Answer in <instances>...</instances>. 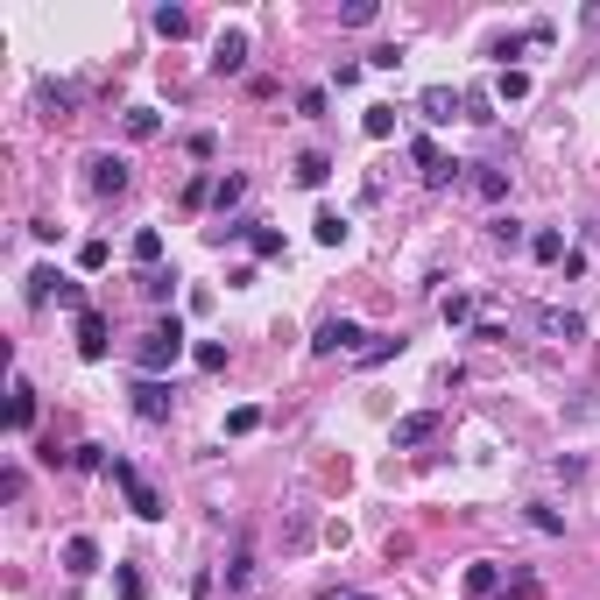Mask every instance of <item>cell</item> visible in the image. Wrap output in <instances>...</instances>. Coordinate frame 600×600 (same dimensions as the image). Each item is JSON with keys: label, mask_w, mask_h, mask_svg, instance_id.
Listing matches in <instances>:
<instances>
[{"label": "cell", "mask_w": 600, "mask_h": 600, "mask_svg": "<svg viewBox=\"0 0 600 600\" xmlns=\"http://www.w3.org/2000/svg\"><path fill=\"white\" fill-rule=\"evenodd\" d=\"M177 360H184V326H177V318L156 326V332H141V347H135V367H141V375H156V382H163Z\"/></svg>", "instance_id": "1"}, {"label": "cell", "mask_w": 600, "mask_h": 600, "mask_svg": "<svg viewBox=\"0 0 600 600\" xmlns=\"http://www.w3.org/2000/svg\"><path fill=\"white\" fill-rule=\"evenodd\" d=\"M113 481H120V494H128V509H135L141 522H156V516H163V494L149 488V481H141V473H135L128 460H113Z\"/></svg>", "instance_id": "2"}, {"label": "cell", "mask_w": 600, "mask_h": 600, "mask_svg": "<svg viewBox=\"0 0 600 600\" xmlns=\"http://www.w3.org/2000/svg\"><path fill=\"white\" fill-rule=\"evenodd\" d=\"M360 339H367V332H360L354 318H326V326L311 332V354H360Z\"/></svg>", "instance_id": "3"}, {"label": "cell", "mask_w": 600, "mask_h": 600, "mask_svg": "<svg viewBox=\"0 0 600 600\" xmlns=\"http://www.w3.org/2000/svg\"><path fill=\"white\" fill-rule=\"evenodd\" d=\"M537 332H544V339H558V347H573V339H586V318H579V311H565V304H544V311H537Z\"/></svg>", "instance_id": "4"}, {"label": "cell", "mask_w": 600, "mask_h": 600, "mask_svg": "<svg viewBox=\"0 0 600 600\" xmlns=\"http://www.w3.org/2000/svg\"><path fill=\"white\" fill-rule=\"evenodd\" d=\"M170 403H177V396H170V382H156V375H141V382H135V417H141V424H163Z\"/></svg>", "instance_id": "5"}, {"label": "cell", "mask_w": 600, "mask_h": 600, "mask_svg": "<svg viewBox=\"0 0 600 600\" xmlns=\"http://www.w3.org/2000/svg\"><path fill=\"white\" fill-rule=\"evenodd\" d=\"M212 71L219 78H241L247 71V28H226V36L212 43Z\"/></svg>", "instance_id": "6"}, {"label": "cell", "mask_w": 600, "mask_h": 600, "mask_svg": "<svg viewBox=\"0 0 600 600\" xmlns=\"http://www.w3.org/2000/svg\"><path fill=\"white\" fill-rule=\"evenodd\" d=\"M417 113H424L431 128H445V120H460V113H466V92H452V85H431V92L417 99Z\"/></svg>", "instance_id": "7"}, {"label": "cell", "mask_w": 600, "mask_h": 600, "mask_svg": "<svg viewBox=\"0 0 600 600\" xmlns=\"http://www.w3.org/2000/svg\"><path fill=\"white\" fill-rule=\"evenodd\" d=\"M92 191L120 198V191H128V163H120V156H92Z\"/></svg>", "instance_id": "8"}, {"label": "cell", "mask_w": 600, "mask_h": 600, "mask_svg": "<svg viewBox=\"0 0 600 600\" xmlns=\"http://www.w3.org/2000/svg\"><path fill=\"white\" fill-rule=\"evenodd\" d=\"M78 354L107 360V318H99V311H78Z\"/></svg>", "instance_id": "9"}, {"label": "cell", "mask_w": 600, "mask_h": 600, "mask_svg": "<svg viewBox=\"0 0 600 600\" xmlns=\"http://www.w3.org/2000/svg\"><path fill=\"white\" fill-rule=\"evenodd\" d=\"M64 573H71V579L99 573V544H92V537H71V544H64Z\"/></svg>", "instance_id": "10"}, {"label": "cell", "mask_w": 600, "mask_h": 600, "mask_svg": "<svg viewBox=\"0 0 600 600\" xmlns=\"http://www.w3.org/2000/svg\"><path fill=\"white\" fill-rule=\"evenodd\" d=\"M494 600H544V586H537L530 565H509V579H502V594H494Z\"/></svg>", "instance_id": "11"}, {"label": "cell", "mask_w": 600, "mask_h": 600, "mask_svg": "<svg viewBox=\"0 0 600 600\" xmlns=\"http://www.w3.org/2000/svg\"><path fill=\"white\" fill-rule=\"evenodd\" d=\"M431 431H438V417H431V409H417V417H403V424H396V452H409V445H424Z\"/></svg>", "instance_id": "12"}, {"label": "cell", "mask_w": 600, "mask_h": 600, "mask_svg": "<svg viewBox=\"0 0 600 600\" xmlns=\"http://www.w3.org/2000/svg\"><path fill=\"white\" fill-rule=\"evenodd\" d=\"M466 594H473V600L502 594V565H494V558H481V565H466Z\"/></svg>", "instance_id": "13"}, {"label": "cell", "mask_w": 600, "mask_h": 600, "mask_svg": "<svg viewBox=\"0 0 600 600\" xmlns=\"http://www.w3.org/2000/svg\"><path fill=\"white\" fill-rule=\"evenodd\" d=\"M36 107L50 113V120H64V113L78 107V92H71V85H43V92H36Z\"/></svg>", "instance_id": "14"}, {"label": "cell", "mask_w": 600, "mask_h": 600, "mask_svg": "<svg viewBox=\"0 0 600 600\" xmlns=\"http://www.w3.org/2000/svg\"><path fill=\"white\" fill-rule=\"evenodd\" d=\"M388 354H403V339H396V332H375V339H367V347H360L354 360H360V367H382Z\"/></svg>", "instance_id": "15"}, {"label": "cell", "mask_w": 600, "mask_h": 600, "mask_svg": "<svg viewBox=\"0 0 600 600\" xmlns=\"http://www.w3.org/2000/svg\"><path fill=\"white\" fill-rule=\"evenodd\" d=\"M156 36H163V43H184V36H191V15H184V7H156Z\"/></svg>", "instance_id": "16"}, {"label": "cell", "mask_w": 600, "mask_h": 600, "mask_svg": "<svg viewBox=\"0 0 600 600\" xmlns=\"http://www.w3.org/2000/svg\"><path fill=\"white\" fill-rule=\"evenodd\" d=\"M7 424H15V431H28V424H36V388H28V382H15V403H7Z\"/></svg>", "instance_id": "17"}, {"label": "cell", "mask_w": 600, "mask_h": 600, "mask_svg": "<svg viewBox=\"0 0 600 600\" xmlns=\"http://www.w3.org/2000/svg\"><path fill=\"white\" fill-rule=\"evenodd\" d=\"M135 262H141V275L163 262V233H156V226H141V233H135Z\"/></svg>", "instance_id": "18"}, {"label": "cell", "mask_w": 600, "mask_h": 600, "mask_svg": "<svg viewBox=\"0 0 600 600\" xmlns=\"http://www.w3.org/2000/svg\"><path fill=\"white\" fill-rule=\"evenodd\" d=\"M530 254H537V262H565V233H558V226L530 233Z\"/></svg>", "instance_id": "19"}, {"label": "cell", "mask_w": 600, "mask_h": 600, "mask_svg": "<svg viewBox=\"0 0 600 600\" xmlns=\"http://www.w3.org/2000/svg\"><path fill=\"white\" fill-rule=\"evenodd\" d=\"M326 177H332V156H318V149H311V156H297V184H311V191H318Z\"/></svg>", "instance_id": "20"}, {"label": "cell", "mask_w": 600, "mask_h": 600, "mask_svg": "<svg viewBox=\"0 0 600 600\" xmlns=\"http://www.w3.org/2000/svg\"><path fill=\"white\" fill-rule=\"evenodd\" d=\"M247 573H254V544L241 537V544H233V565H226V586L241 594V586H247Z\"/></svg>", "instance_id": "21"}, {"label": "cell", "mask_w": 600, "mask_h": 600, "mask_svg": "<svg viewBox=\"0 0 600 600\" xmlns=\"http://www.w3.org/2000/svg\"><path fill=\"white\" fill-rule=\"evenodd\" d=\"M156 128H163V120H156V107H128V141H149Z\"/></svg>", "instance_id": "22"}, {"label": "cell", "mask_w": 600, "mask_h": 600, "mask_svg": "<svg viewBox=\"0 0 600 600\" xmlns=\"http://www.w3.org/2000/svg\"><path fill=\"white\" fill-rule=\"evenodd\" d=\"M409 163H417L424 177H431V170L445 163V156H438V141H431V135H417V141H409Z\"/></svg>", "instance_id": "23"}, {"label": "cell", "mask_w": 600, "mask_h": 600, "mask_svg": "<svg viewBox=\"0 0 600 600\" xmlns=\"http://www.w3.org/2000/svg\"><path fill=\"white\" fill-rule=\"evenodd\" d=\"M311 233H318L326 247H339V241H347V219H339V212H318V219H311Z\"/></svg>", "instance_id": "24"}, {"label": "cell", "mask_w": 600, "mask_h": 600, "mask_svg": "<svg viewBox=\"0 0 600 600\" xmlns=\"http://www.w3.org/2000/svg\"><path fill=\"white\" fill-rule=\"evenodd\" d=\"M254 424H262V409H254V403L226 409V438H247V431H254Z\"/></svg>", "instance_id": "25"}, {"label": "cell", "mask_w": 600, "mask_h": 600, "mask_svg": "<svg viewBox=\"0 0 600 600\" xmlns=\"http://www.w3.org/2000/svg\"><path fill=\"white\" fill-rule=\"evenodd\" d=\"M488 233H494L502 247H522V241H530V233H522V219H509V212H502V219H488Z\"/></svg>", "instance_id": "26"}, {"label": "cell", "mask_w": 600, "mask_h": 600, "mask_svg": "<svg viewBox=\"0 0 600 600\" xmlns=\"http://www.w3.org/2000/svg\"><path fill=\"white\" fill-rule=\"evenodd\" d=\"M360 128H367L375 141H388V135H396V107H367V120H360Z\"/></svg>", "instance_id": "27"}, {"label": "cell", "mask_w": 600, "mask_h": 600, "mask_svg": "<svg viewBox=\"0 0 600 600\" xmlns=\"http://www.w3.org/2000/svg\"><path fill=\"white\" fill-rule=\"evenodd\" d=\"M241 198H247V177H219V184H212V205H219V212H226V205H241Z\"/></svg>", "instance_id": "28"}, {"label": "cell", "mask_w": 600, "mask_h": 600, "mask_svg": "<svg viewBox=\"0 0 600 600\" xmlns=\"http://www.w3.org/2000/svg\"><path fill=\"white\" fill-rule=\"evenodd\" d=\"M473 191L481 198H509V177H502V170H473Z\"/></svg>", "instance_id": "29"}, {"label": "cell", "mask_w": 600, "mask_h": 600, "mask_svg": "<svg viewBox=\"0 0 600 600\" xmlns=\"http://www.w3.org/2000/svg\"><path fill=\"white\" fill-rule=\"evenodd\" d=\"M170 290H177V275H170V269H149V275H141V297H156V304H163Z\"/></svg>", "instance_id": "30"}, {"label": "cell", "mask_w": 600, "mask_h": 600, "mask_svg": "<svg viewBox=\"0 0 600 600\" xmlns=\"http://www.w3.org/2000/svg\"><path fill=\"white\" fill-rule=\"evenodd\" d=\"M494 92H502V99H530V78H522V71H502V78H494Z\"/></svg>", "instance_id": "31"}, {"label": "cell", "mask_w": 600, "mask_h": 600, "mask_svg": "<svg viewBox=\"0 0 600 600\" xmlns=\"http://www.w3.org/2000/svg\"><path fill=\"white\" fill-rule=\"evenodd\" d=\"M198 367H205V375H219V367H226V347H219V339H198Z\"/></svg>", "instance_id": "32"}, {"label": "cell", "mask_w": 600, "mask_h": 600, "mask_svg": "<svg viewBox=\"0 0 600 600\" xmlns=\"http://www.w3.org/2000/svg\"><path fill=\"white\" fill-rule=\"evenodd\" d=\"M339 22H347V28H367V22H375V0H354V7H339Z\"/></svg>", "instance_id": "33"}, {"label": "cell", "mask_w": 600, "mask_h": 600, "mask_svg": "<svg viewBox=\"0 0 600 600\" xmlns=\"http://www.w3.org/2000/svg\"><path fill=\"white\" fill-rule=\"evenodd\" d=\"M57 283H64L57 269H36V275H28V297H57Z\"/></svg>", "instance_id": "34"}, {"label": "cell", "mask_w": 600, "mask_h": 600, "mask_svg": "<svg viewBox=\"0 0 600 600\" xmlns=\"http://www.w3.org/2000/svg\"><path fill=\"white\" fill-rule=\"evenodd\" d=\"M460 170H466V163H452V156H445V163H438L424 184H431V191H445V184H460Z\"/></svg>", "instance_id": "35"}, {"label": "cell", "mask_w": 600, "mask_h": 600, "mask_svg": "<svg viewBox=\"0 0 600 600\" xmlns=\"http://www.w3.org/2000/svg\"><path fill=\"white\" fill-rule=\"evenodd\" d=\"M445 326H473V297H445Z\"/></svg>", "instance_id": "36"}, {"label": "cell", "mask_w": 600, "mask_h": 600, "mask_svg": "<svg viewBox=\"0 0 600 600\" xmlns=\"http://www.w3.org/2000/svg\"><path fill=\"white\" fill-rule=\"evenodd\" d=\"M530 522H537V530H544V537H558V530H565V516H558V509H544V502H537V509H530Z\"/></svg>", "instance_id": "37"}, {"label": "cell", "mask_w": 600, "mask_h": 600, "mask_svg": "<svg viewBox=\"0 0 600 600\" xmlns=\"http://www.w3.org/2000/svg\"><path fill=\"white\" fill-rule=\"evenodd\" d=\"M107 254H113L107 241H85V247H78V262H85V269H107Z\"/></svg>", "instance_id": "38"}, {"label": "cell", "mask_w": 600, "mask_h": 600, "mask_svg": "<svg viewBox=\"0 0 600 600\" xmlns=\"http://www.w3.org/2000/svg\"><path fill=\"white\" fill-rule=\"evenodd\" d=\"M57 304H64V311H85V290H78V283H71V275L57 283Z\"/></svg>", "instance_id": "39"}, {"label": "cell", "mask_w": 600, "mask_h": 600, "mask_svg": "<svg viewBox=\"0 0 600 600\" xmlns=\"http://www.w3.org/2000/svg\"><path fill=\"white\" fill-rule=\"evenodd\" d=\"M141 594H149V586H141V573H135V565H120V600H141Z\"/></svg>", "instance_id": "40"}, {"label": "cell", "mask_w": 600, "mask_h": 600, "mask_svg": "<svg viewBox=\"0 0 600 600\" xmlns=\"http://www.w3.org/2000/svg\"><path fill=\"white\" fill-rule=\"evenodd\" d=\"M347 600H375V594H347Z\"/></svg>", "instance_id": "41"}]
</instances>
